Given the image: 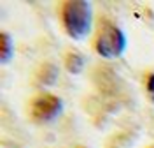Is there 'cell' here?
Wrapping results in <instances>:
<instances>
[{"instance_id":"6da1fadb","label":"cell","mask_w":154,"mask_h":148,"mask_svg":"<svg viewBox=\"0 0 154 148\" xmlns=\"http://www.w3.org/2000/svg\"><path fill=\"white\" fill-rule=\"evenodd\" d=\"M61 20L72 39H86L93 27V9L86 0H68L61 7Z\"/></svg>"},{"instance_id":"7a4b0ae2","label":"cell","mask_w":154,"mask_h":148,"mask_svg":"<svg viewBox=\"0 0 154 148\" xmlns=\"http://www.w3.org/2000/svg\"><path fill=\"white\" fill-rule=\"evenodd\" d=\"M126 48V35L125 32L119 28L117 25L110 23L107 20L100 21L98 35L95 41L96 53L103 58H117L123 55Z\"/></svg>"},{"instance_id":"3957f363","label":"cell","mask_w":154,"mask_h":148,"mask_svg":"<svg viewBox=\"0 0 154 148\" xmlns=\"http://www.w3.org/2000/svg\"><path fill=\"white\" fill-rule=\"evenodd\" d=\"M63 102L61 99L51 94H40L30 102V115L37 122H51L61 113Z\"/></svg>"},{"instance_id":"277c9868","label":"cell","mask_w":154,"mask_h":148,"mask_svg":"<svg viewBox=\"0 0 154 148\" xmlns=\"http://www.w3.org/2000/svg\"><path fill=\"white\" fill-rule=\"evenodd\" d=\"M14 53V46H12V37H11L7 32H2L0 35V60L2 64L9 62L11 57Z\"/></svg>"},{"instance_id":"5b68a950","label":"cell","mask_w":154,"mask_h":148,"mask_svg":"<svg viewBox=\"0 0 154 148\" xmlns=\"http://www.w3.org/2000/svg\"><path fill=\"white\" fill-rule=\"evenodd\" d=\"M65 64H67V69L72 74H77L79 71L82 69V65H84V57L79 55V53H68Z\"/></svg>"},{"instance_id":"8992f818","label":"cell","mask_w":154,"mask_h":148,"mask_svg":"<svg viewBox=\"0 0 154 148\" xmlns=\"http://www.w3.org/2000/svg\"><path fill=\"white\" fill-rule=\"evenodd\" d=\"M58 76V69L54 65H51V64H46L42 71H40V81L42 83H46V85H51Z\"/></svg>"},{"instance_id":"52a82bcc","label":"cell","mask_w":154,"mask_h":148,"mask_svg":"<svg viewBox=\"0 0 154 148\" xmlns=\"http://www.w3.org/2000/svg\"><path fill=\"white\" fill-rule=\"evenodd\" d=\"M147 90H149V95H151V99L154 100V74H151V76L147 78Z\"/></svg>"}]
</instances>
